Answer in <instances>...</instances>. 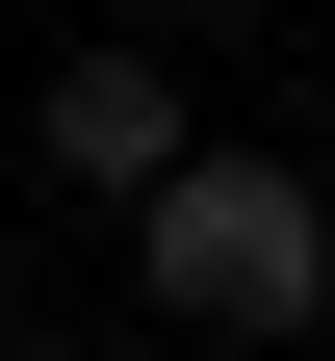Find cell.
I'll return each mask as SVG.
<instances>
[{
  "label": "cell",
  "instance_id": "6da1fadb",
  "mask_svg": "<svg viewBox=\"0 0 335 361\" xmlns=\"http://www.w3.org/2000/svg\"><path fill=\"white\" fill-rule=\"evenodd\" d=\"M129 258H155V336H232V361L335 336V180L310 155H181L129 207Z\"/></svg>",
  "mask_w": 335,
  "mask_h": 361
},
{
  "label": "cell",
  "instance_id": "7a4b0ae2",
  "mask_svg": "<svg viewBox=\"0 0 335 361\" xmlns=\"http://www.w3.org/2000/svg\"><path fill=\"white\" fill-rule=\"evenodd\" d=\"M26 155H52L78 207H155V180L207 155V104H181V52H52L26 78Z\"/></svg>",
  "mask_w": 335,
  "mask_h": 361
},
{
  "label": "cell",
  "instance_id": "3957f363",
  "mask_svg": "<svg viewBox=\"0 0 335 361\" xmlns=\"http://www.w3.org/2000/svg\"><path fill=\"white\" fill-rule=\"evenodd\" d=\"M181 26H284V0H181Z\"/></svg>",
  "mask_w": 335,
  "mask_h": 361
},
{
  "label": "cell",
  "instance_id": "277c9868",
  "mask_svg": "<svg viewBox=\"0 0 335 361\" xmlns=\"http://www.w3.org/2000/svg\"><path fill=\"white\" fill-rule=\"evenodd\" d=\"M52 361H129V336H52Z\"/></svg>",
  "mask_w": 335,
  "mask_h": 361
}]
</instances>
